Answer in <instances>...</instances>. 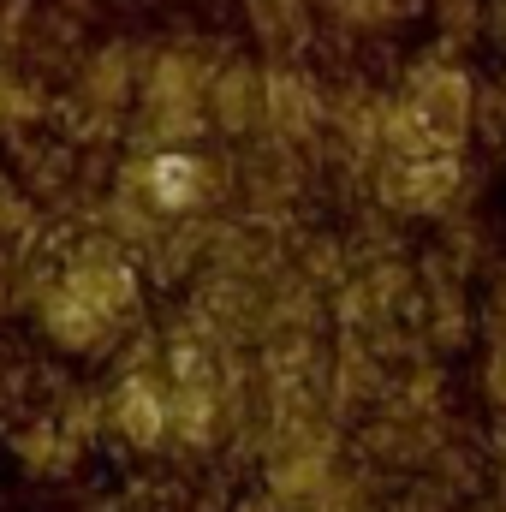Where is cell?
Instances as JSON below:
<instances>
[{
    "instance_id": "obj_1",
    "label": "cell",
    "mask_w": 506,
    "mask_h": 512,
    "mask_svg": "<svg viewBox=\"0 0 506 512\" xmlns=\"http://www.w3.org/2000/svg\"><path fill=\"white\" fill-rule=\"evenodd\" d=\"M131 298V280L120 268H78L54 298H48V334L54 340H66V346H90L96 334H108L114 322H120V310H126Z\"/></svg>"
},
{
    "instance_id": "obj_2",
    "label": "cell",
    "mask_w": 506,
    "mask_h": 512,
    "mask_svg": "<svg viewBox=\"0 0 506 512\" xmlns=\"http://www.w3.org/2000/svg\"><path fill=\"white\" fill-rule=\"evenodd\" d=\"M459 185V161L447 149H423V155H399L387 167V197L405 209H441Z\"/></svg>"
},
{
    "instance_id": "obj_3",
    "label": "cell",
    "mask_w": 506,
    "mask_h": 512,
    "mask_svg": "<svg viewBox=\"0 0 506 512\" xmlns=\"http://www.w3.org/2000/svg\"><path fill=\"white\" fill-rule=\"evenodd\" d=\"M411 108H417V120L435 131V137H459L465 126V108H471V84L453 72V66H429L423 78H417V90H411Z\"/></svg>"
},
{
    "instance_id": "obj_4",
    "label": "cell",
    "mask_w": 506,
    "mask_h": 512,
    "mask_svg": "<svg viewBox=\"0 0 506 512\" xmlns=\"http://www.w3.org/2000/svg\"><path fill=\"white\" fill-rule=\"evenodd\" d=\"M114 417H120V429H126L131 441L149 447V441H161L173 429V393H161L155 382H131V387H120Z\"/></svg>"
},
{
    "instance_id": "obj_5",
    "label": "cell",
    "mask_w": 506,
    "mask_h": 512,
    "mask_svg": "<svg viewBox=\"0 0 506 512\" xmlns=\"http://www.w3.org/2000/svg\"><path fill=\"white\" fill-rule=\"evenodd\" d=\"M262 114H268V126H280V131H304V120L316 114V96L298 78L274 72V78H262Z\"/></svg>"
},
{
    "instance_id": "obj_6",
    "label": "cell",
    "mask_w": 506,
    "mask_h": 512,
    "mask_svg": "<svg viewBox=\"0 0 506 512\" xmlns=\"http://www.w3.org/2000/svg\"><path fill=\"white\" fill-rule=\"evenodd\" d=\"M149 108H155L161 126H191V114H197V84H191V72H185V66H161V72H155V90H149Z\"/></svg>"
},
{
    "instance_id": "obj_7",
    "label": "cell",
    "mask_w": 506,
    "mask_h": 512,
    "mask_svg": "<svg viewBox=\"0 0 506 512\" xmlns=\"http://www.w3.org/2000/svg\"><path fill=\"white\" fill-rule=\"evenodd\" d=\"M155 191H161V197H173V203H179V197H185V191H191V161H179V155H167V161H161V167H155Z\"/></svg>"
},
{
    "instance_id": "obj_8",
    "label": "cell",
    "mask_w": 506,
    "mask_h": 512,
    "mask_svg": "<svg viewBox=\"0 0 506 512\" xmlns=\"http://www.w3.org/2000/svg\"><path fill=\"white\" fill-rule=\"evenodd\" d=\"M495 387H501V399H506V358L495 364Z\"/></svg>"
}]
</instances>
